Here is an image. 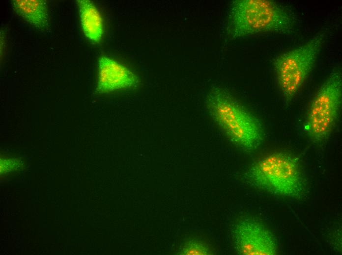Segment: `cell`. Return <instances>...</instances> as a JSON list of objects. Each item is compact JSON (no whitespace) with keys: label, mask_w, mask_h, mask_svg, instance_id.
<instances>
[{"label":"cell","mask_w":342,"mask_h":255,"mask_svg":"<svg viewBox=\"0 0 342 255\" xmlns=\"http://www.w3.org/2000/svg\"><path fill=\"white\" fill-rule=\"evenodd\" d=\"M342 76L333 71L312 101L306 118V129L316 142L326 139L337 120L341 103Z\"/></svg>","instance_id":"obj_5"},{"label":"cell","mask_w":342,"mask_h":255,"mask_svg":"<svg viewBox=\"0 0 342 255\" xmlns=\"http://www.w3.org/2000/svg\"><path fill=\"white\" fill-rule=\"evenodd\" d=\"M12 6L15 11L34 27L45 29L49 26L47 2L44 0H14Z\"/></svg>","instance_id":"obj_9"},{"label":"cell","mask_w":342,"mask_h":255,"mask_svg":"<svg viewBox=\"0 0 342 255\" xmlns=\"http://www.w3.org/2000/svg\"><path fill=\"white\" fill-rule=\"evenodd\" d=\"M181 255H209L212 252L208 245L205 242L193 239L186 243L180 252Z\"/></svg>","instance_id":"obj_10"},{"label":"cell","mask_w":342,"mask_h":255,"mask_svg":"<svg viewBox=\"0 0 342 255\" xmlns=\"http://www.w3.org/2000/svg\"><path fill=\"white\" fill-rule=\"evenodd\" d=\"M294 14L268 0H236L230 6L226 29L231 39L261 33H290L297 25Z\"/></svg>","instance_id":"obj_1"},{"label":"cell","mask_w":342,"mask_h":255,"mask_svg":"<svg viewBox=\"0 0 342 255\" xmlns=\"http://www.w3.org/2000/svg\"><path fill=\"white\" fill-rule=\"evenodd\" d=\"M320 32L305 43L278 55L274 66L284 97L291 100L299 91L314 66L325 41Z\"/></svg>","instance_id":"obj_4"},{"label":"cell","mask_w":342,"mask_h":255,"mask_svg":"<svg viewBox=\"0 0 342 255\" xmlns=\"http://www.w3.org/2000/svg\"><path fill=\"white\" fill-rule=\"evenodd\" d=\"M138 76L125 66L108 57L98 60L96 92L99 94L132 88L139 83Z\"/></svg>","instance_id":"obj_7"},{"label":"cell","mask_w":342,"mask_h":255,"mask_svg":"<svg viewBox=\"0 0 342 255\" xmlns=\"http://www.w3.org/2000/svg\"><path fill=\"white\" fill-rule=\"evenodd\" d=\"M18 161L13 159L0 160V172L1 173H6L10 171L18 166Z\"/></svg>","instance_id":"obj_11"},{"label":"cell","mask_w":342,"mask_h":255,"mask_svg":"<svg viewBox=\"0 0 342 255\" xmlns=\"http://www.w3.org/2000/svg\"><path fill=\"white\" fill-rule=\"evenodd\" d=\"M231 234L236 253L240 255H275L276 240L269 230L259 221L242 218L232 226Z\"/></svg>","instance_id":"obj_6"},{"label":"cell","mask_w":342,"mask_h":255,"mask_svg":"<svg viewBox=\"0 0 342 255\" xmlns=\"http://www.w3.org/2000/svg\"><path fill=\"white\" fill-rule=\"evenodd\" d=\"M206 104L210 117L237 147L252 151L261 144L264 133L260 123L225 89L212 88Z\"/></svg>","instance_id":"obj_2"},{"label":"cell","mask_w":342,"mask_h":255,"mask_svg":"<svg viewBox=\"0 0 342 255\" xmlns=\"http://www.w3.org/2000/svg\"><path fill=\"white\" fill-rule=\"evenodd\" d=\"M81 25L85 36L90 41L99 42L103 34V24L100 13L89 0H77Z\"/></svg>","instance_id":"obj_8"},{"label":"cell","mask_w":342,"mask_h":255,"mask_svg":"<svg viewBox=\"0 0 342 255\" xmlns=\"http://www.w3.org/2000/svg\"><path fill=\"white\" fill-rule=\"evenodd\" d=\"M244 179L256 188L282 197L300 199L306 191L298 161L284 153H273L257 161L246 172Z\"/></svg>","instance_id":"obj_3"}]
</instances>
